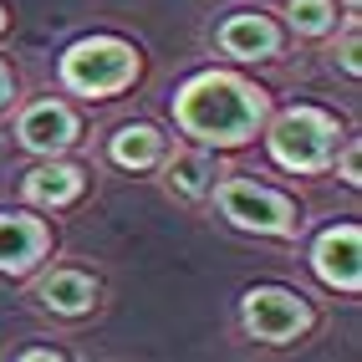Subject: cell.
Here are the masks:
<instances>
[{
    "mask_svg": "<svg viewBox=\"0 0 362 362\" xmlns=\"http://www.w3.org/2000/svg\"><path fill=\"white\" fill-rule=\"evenodd\" d=\"M174 117L184 133L230 148V143L255 138V128L265 123V92H255L240 77H225V71H199L194 82L179 87Z\"/></svg>",
    "mask_w": 362,
    "mask_h": 362,
    "instance_id": "obj_1",
    "label": "cell"
},
{
    "mask_svg": "<svg viewBox=\"0 0 362 362\" xmlns=\"http://www.w3.org/2000/svg\"><path fill=\"white\" fill-rule=\"evenodd\" d=\"M138 77V52L117 36H87L62 57V82L82 98H107L123 92Z\"/></svg>",
    "mask_w": 362,
    "mask_h": 362,
    "instance_id": "obj_2",
    "label": "cell"
},
{
    "mask_svg": "<svg viewBox=\"0 0 362 362\" xmlns=\"http://www.w3.org/2000/svg\"><path fill=\"white\" fill-rule=\"evenodd\" d=\"M337 123L327 112L317 107H291V112H281L276 117V128H271V153L281 168H291V174H317V168L332 163L337 153Z\"/></svg>",
    "mask_w": 362,
    "mask_h": 362,
    "instance_id": "obj_3",
    "label": "cell"
},
{
    "mask_svg": "<svg viewBox=\"0 0 362 362\" xmlns=\"http://www.w3.org/2000/svg\"><path fill=\"white\" fill-rule=\"evenodd\" d=\"M220 209L225 220L240 230H260V235H286L296 225V209L291 199H281L276 189H260L250 179H225L220 184Z\"/></svg>",
    "mask_w": 362,
    "mask_h": 362,
    "instance_id": "obj_4",
    "label": "cell"
},
{
    "mask_svg": "<svg viewBox=\"0 0 362 362\" xmlns=\"http://www.w3.org/2000/svg\"><path fill=\"white\" fill-rule=\"evenodd\" d=\"M311 327V311L296 291H281V286H260L245 296V332L260 342H291Z\"/></svg>",
    "mask_w": 362,
    "mask_h": 362,
    "instance_id": "obj_5",
    "label": "cell"
},
{
    "mask_svg": "<svg viewBox=\"0 0 362 362\" xmlns=\"http://www.w3.org/2000/svg\"><path fill=\"white\" fill-rule=\"evenodd\" d=\"M311 265H317V276L337 291H357L362 286V235L357 225H337L317 240V250H311Z\"/></svg>",
    "mask_w": 362,
    "mask_h": 362,
    "instance_id": "obj_6",
    "label": "cell"
},
{
    "mask_svg": "<svg viewBox=\"0 0 362 362\" xmlns=\"http://www.w3.org/2000/svg\"><path fill=\"white\" fill-rule=\"evenodd\" d=\"M16 138L26 143L31 153H62L71 138H77V117H71V107L62 103H31L26 112H21V123H16Z\"/></svg>",
    "mask_w": 362,
    "mask_h": 362,
    "instance_id": "obj_7",
    "label": "cell"
},
{
    "mask_svg": "<svg viewBox=\"0 0 362 362\" xmlns=\"http://www.w3.org/2000/svg\"><path fill=\"white\" fill-rule=\"evenodd\" d=\"M46 245H52V230H46L41 220H31V214H0V271H31V265L46 255Z\"/></svg>",
    "mask_w": 362,
    "mask_h": 362,
    "instance_id": "obj_8",
    "label": "cell"
},
{
    "mask_svg": "<svg viewBox=\"0 0 362 362\" xmlns=\"http://www.w3.org/2000/svg\"><path fill=\"white\" fill-rule=\"evenodd\" d=\"M220 46L230 57H240V62H265V57L281 52V31L255 11H240V16H230L220 26Z\"/></svg>",
    "mask_w": 362,
    "mask_h": 362,
    "instance_id": "obj_9",
    "label": "cell"
},
{
    "mask_svg": "<svg viewBox=\"0 0 362 362\" xmlns=\"http://www.w3.org/2000/svg\"><path fill=\"white\" fill-rule=\"evenodd\" d=\"M36 296H41L46 311H57V317H82V311H92V301H98V281L82 276V271H52Z\"/></svg>",
    "mask_w": 362,
    "mask_h": 362,
    "instance_id": "obj_10",
    "label": "cell"
},
{
    "mask_svg": "<svg viewBox=\"0 0 362 362\" xmlns=\"http://www.w3.org/2000/svg\"><path fill=\"white\" fill-rule=\"evenodd\" d=\"M82 168H71V163H41L36 174L26 179V199L31 204H52V209H62V204H71L82 194Z\"/></svg>",
    "mask_w": 362,
    "mask_h": 362,
    "instance_id": "obj_11",
    "label": "cell"
},
{
    "mask_svg": "<svg viewBox=\"0 0 362 362\" xmlns=\"http://www.w3.org/2000/svg\"><path fill=\"white\" fill-rule=\"evenodd\" d=\"M112 158L123 163V168H153V163L163 158V133L148 128V123L117 128V138H112Z\"/></svg>",
    "mask_w": 362,
    "mask_h": 362,
    "instance_id": "obj_12",
    "label": "cell"
},
{
    "mask_svg": "<svg viewBox=\"0 0 362 362\" xmlns=\"http://www.w3.org/2000/svg\"><path fill=\"white\" fill-rule=\"evenodd\" d=\"M214 179H220V168H214V158H204V153H184V158L168 163V189H174L179 199H199V194H209Z\"/></svg>",
    "mask_w": 362,
    "mask_h": 362,
    "instance_id": "obj_13",
    "label": "cell"
},
{
    "mask_svg": "<svg viewBox=\"0 0 362 362\" xmlns=\"http://www.w3.org/2000/svg\"><path fill=\"white\" fill-rule=\"evenodd\" d=\"M286 16H291V26L301 36H327L337 26V6H332V0H291Z\"/></svg>",
    "mask_w": 362,
    "mask_h": 362,
    "instance_id": "obj_14",
    "label": "cell"
},
{
    "mask_svg": "<svg viewBox=\"0 0 362 362\" xmlns=\"http://www.w3.org/2000/svg\"><path fill=\"white\" fill-rule=\"evenodd\" d=\"M357 52H362V41H357V26H352V31L342 36V66L352 71V77H357V66H362V57H357Z\"/></svg>",
    "mask_w": 362,
    "mask_h": 362,
    "instance_id": "obj_15",
    "label": "cell"
},
{
    "mask_svg": "<svg viewBox=\"0 0 362 362\" xmlns=\"http://www.w3.org/2000/svg\"><path fill=\"white\" fill-rule=\"evenodd\" d=\"M342 179H347V184H362V158H357V148H347V158H342Z\"/></svg>",
    "mask_w": 362,
    "mask_h": 362,
    "instance_id": "obj_16",
    "label": "cell"
},
{
    "mask_svg": "<svg viewBox=\"0 0 362 362\" xmlns=\"http://www.w3.org/2000/svg\"><path fill=\"white\" fill-rule=\"evenodd\" d=\"M11 103V71H6V62H0V107Z\"/></svg>",
    "mask_w": 362,
    "mask_h": 362,
    "instance_id": "obj_17",
    "label": "cell"
},
{
    "mask_svg": "<svg viewBox=\"0 0 362 362\" xmlns=\"http://www.w3.org/2000/svg\"><path fill=\"white\" fill-rule=\"evenodd\" d=\"M0 31H6V11H0Z\"/></svg>",
    "mask_w": 362,
    "mask_h": 362,
    "instance_id": "obj_18",
    "label": "cell"
}]
</instances>
